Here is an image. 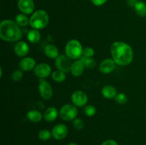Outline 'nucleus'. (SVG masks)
Returning a JSON list of instances; mask_svg holds the SVG:
<instances>
[{
    "label": "nucleus",
    "mask_w": 146,
    "mask_h": 145,
    "mask_svg": "<svg viewBox=\"0 0 146 145\" xmlns=\"http://www.w3.org/2000/svg\"><path fill=\"white\" fill-rule=\"evenodd\" d=\"M112 59L117 65L125 66L132 63L133 60V51L131 45L123 41H115L111 47Z\"/></svg>",
    "instance_id": "nucleus-1"
},
{
    "label": "nucleus",
    "mask_w": 146,
    "mask_h": 145,
    "mask_svg": "<svg viewBox=\"0 0 146 145\" xmlns=\"http://www.w3.org/2000/svg\"><path fill=\"white\" fill-rule=\"evenodd\" d=\"M0 37L7 42L19 41L22 37V31L16 21L10 19L3 20L0 24Z\"/></svg>",
    "instance_id": "nucleus-2"
},
{
    "label": "nucleus",
    "mask_w": 146,
    "mask_h": 145,
    "mask_svg": "<svg viewBox=\"0 0 146 145\" xmlns=\"http://www.w3.org/2000/svg\"><path fill=\"white\" fill-rule=\"evenodd\" d=\"M49 17L46 11L38 10L34 11L29 18V25L34 29L41 30L48 25Z\"/></svg>",
    "instance_id": "nucleus-3"
},
{
    "label": "nucleus",
    "mask_w": 146,
    "mask_h": 145,
    "mask_svg": "<svg viewBox=\"0 0 146 145\" xmlns=\"http://www.w3.org/2000/svg\"><path fill=\"white\" fill-rule=\"evenodd\" d=\"M83 47L81 44L76 39H71L65 45V54L71 60H77L82 57Z\"/></svg>",
    "instance_id": "nucleus-4"
},
{
    "label": "nucleus",
    "mask_w": 146,
    "mask_h": 145,
    "mask_svg": "<svg viewBox=\"0 0 146 145\" xmlns=\"http://www.w3.org/2000/svg\"><path fill=\"white\" fill-rule=\"evenodd\" d=\"M78 115V109L74 104H66L59 110V117L65 121H71L76 119Z\"/></svg>",
    "instance_id": "nucleus-5"
},
{
    "label": "nucleus",
    "mask_w": 146,
    "mask_h": 145,
    "mask_svg": "<svg viewBox=\"0 0 146 145\" xmlns=\"http://www.w3.org/2000/svg\"><path fill=\"white\" fill-rule=\"evenodd\" d=\"M72 64L73 63L71 62V59L68 58L66 54L65 55L61 54L55 59V65L58 70L64 71L65 72L71 71Z\"/></svg>",
    "instance_id": "nucleus-6"
},
{
    "label": "nucleus",
    "mask_w": 146,
    "mask_h": 145,
    "mask_svg": "<svg viewBox=\"0 0 146 145\" xmlns=\"http://www.w3.org/2000/svg\"><path fill=\"white\" fill-rule=\"evenodd\" d=\"M38 92L41 98L46 100H48L53 96V90L51 85L47 81L42 80L40 82L38 87Z\"/></svg>",
    "instance_id": "nucleus-7"
},
{
    "label": "nucleus",
    "mask_w": 146,
    "mask_h": 145,
    "mask_svg": "<svg viewBox=\"0 0 146 145\" xmlns=\"http://www.w3.org/2000/svg\"><path fill=\"white\" fill-rule=\"evenodd\" d=\"M71 101L76 107H84L88 102V96L84 92L76 90L71 95Z\"/></svg>",
    "instance_id": "nucleus-8"
},
{
    "label": "nucleus",
    "mask_w": 146,
    "mask_h": 145,
    "mask_svg": "<svg viewBox=\"0 0 146 145\" xmlns=\"http://www.w3.org/2000/svg\"><path fill=\"white\" fill-rule=\"evenodd\" d=\"M34 72L38 78H45L51 74V68L48 64L42 63L36 65L34 69Z\"/></svg>",
    "instance_id": "nucleus-9"
},
{
    "label": "nucleus",
    "mask_w": 146,
    "mask_h": 145,
    "mask_svg": "<svg viewBox=\"0 0 146 145\" xmlns=\"http://www.w3.org/2000/svg\"><path fill=\"white\" fill-rule=\"evenodd\" d=\"M68 128L64 124H58L55 125L51 130L52 136L56 140L64 139L68 134Z\"/></svg>",
    "instance_id": "nucleus-10"
},
{
    "label": "nucleus",
    "mask_w": 146,
    "mask_h": 145,
    "mask_svg": "<svg viewBox=\"0 0 146 145\" xmlns=\"http://www.w3.org/2000/svg\"><path fill=\"white\" fill-rule=\"evenodd\" d=\"M18 8L24 14H31L34 12L35 5L33 0H19Z\"/></svg>",
    "instance_id": "nucleus-11"
},
{
    "label": "nucleus",
    "mask_w": 146,
    "mask_h": 145,
    "mask_svg": "<svg viewBox=\"0 0 146 145\" xmlns=\"http://www.w3.org/2000/svg\"><path fill=\"white\" fill-rule=\"evenodd\" d=\"M115 65L116 63L112 58H106L101 61L98 68L100 72L102 73L110 74L115 69Z\"/></svg>",
    "instance_id": "nucleus-12"
},
{
    "label": "nucleus",
    "mask_w": 146,
    "mask_h": 145,
    "mask_svg": "<svg viewBox=\"0 0 146 145\" xmlns=\"http://www.w3.org/2000/svg\"><path fill=\"white\" fill-rule=\"evenodd\" d=\"M36 61L31 57H24L20 61L19 66L22 71H30L36 67Z\"/></svg>",
    "instance_id": "nucleus-13"
},
{
    "label": "nucleus",
    "mask_w": 146,
    "mask_h": 145,
    "mask_svg": "<svg viewBox=\"0 0 146 145\" xmlns=\"http://www.w3.org/2000/svg\"><path fill=\"white\" fill-rule=\"evenodd\" d=\"M29 51V47L25 41H18L14 45V53L19 57H25Z\"/></svg>",
    "instance_id": "nucleus-14"
},
{
    "label": "nucleus",
    "mask_w": 146,
    "mask_h": 145,
    "mask_svg": "<svg viewBox=\"0 0 146 145\" xmlns=\"http://www.w3.org/2000/svg\"><path fill=\"white\" fill-rule=\"evenodd\" d=\"M101 94L106 99L115 98V97L117 95L116 88L111 85H104L101 89Z\"/></svg>",
    "instance_id": "nucleus-15"
},
{
    "label": "nucleus",
    "mask_w": 146,
    "mask_h": 145,
    "mask_svg": "<svg viewBox=\"0 0 146 145\" xmlns=\"http://www.w3.org/2000/svg\"><path fill=\"white\" fill-rule=\"evenodd\" d=\"M58 115H59V112H58L56 108L54 107H49L46 109L43 116L44 119L47 122H54Z\"/></svg>",
    "instance_id": "nucleus-16"
},
{
    "label": "nucleus",
    "mask_w": 146,
    "mask_h": 145,
    "mask_svg": "<svg viewBox=\"0 0 146 145\" xmlns=\"http://www.w3.org/2000/svg\"><path fill=\"white\" fill-rule=\"evenodd\" d=\"M84 69H85V67H84V64L81 62V60H79V61L73 62L72 66H71V71L70 72H71V74L74 76L78 77L82 75L84 71Z\"/></svg>",
    "instance_id": "nucleus-17"
},
{
    "label": "nucleus",
    "mask_w": 146,
    "mask_h": 145,
    "mask_svg": "<svg viewBox=\"0 0 146 145\" xmlns=\"http://www.w3.org/2000/svg\"><path fill=\"white\" fill-rule=\"evenodd\" d=\"M44 53L48 58L56 59L59 55L58 49L54 44H47L44 48Z\"/></svg>",
    "instance_id": "nucleus-18"
},
{
    "label": "nucleus",
    "mask_w": 146,
    "mask_h": 145,
    "mask_svg": "<svg viewBox=\"0 0 146 145\" xmlns=\"http://www.w3.org/2000/svg\"><path fill=\"white\" fill-rule=\"evenodd\" d=\"M27 118L30 122H34V123H38L40 121H41L42 118H44V116L38 110L32 109L27 112Z\"/></svg>",
    "instance_id": "nucleus-19"
},
{
    "label": "nucleus",
    "mask_w": 146,
    "mask_h": 145,
    "mask_svg": "<svg viewBox=\"0 0 146 145\" xmlns=\"http://www.w3.org/2000/svg\"><path fill=\"white\" fill-rule=\"evenodd\" d=\"M27 39L31 44H37L41 39V34L38 30L31 29L27 34Z\"/></svg>",
    "instance_id": "nucleus-20"
},
{
    "label": "nucleus",
    "mask_w": 146,
    "mask_h": 145,
    "mask_svg": "<svg viewBox=\"0 0 146 145\" xmlns=\"http://www.w3.org/2000/svg\"><path fill=\"white\" fill-rule=\"evenodd\" d=\"M134 9L137 15L139 16H146V4L143 1H137L134 6Z\"/></svg>",
    "instance_id": "nucleus-21"
},
{
    "label": "nucleus",
    "mask_w": 146,
    "mask_h": 145,
    "mask_svg": "<svg viewBox=\"0 0 146 145\" xmlns=\"http://www.w3.org/2000/svg\"><path fill=\"white\" fill-rule=\"evenodd\" d=\"M15 21L20 27H26L29 24V19L26 14L23 13L17 14L15 18Z\"/></svg>",
    "instance_id": "nucleus-22"
},
{
    "label": "nucleus",
    "mask_w": 146,
    "mask_h": 145,
    "mask_svg": "<svg viewBox=\"0 0 146 145\" xmlns=\"http://www.w3.org/2000/svg\"><path fill=\"white\" fill-rule=\"evenodd\" d=\"M51 77H52V79L56 82H64L66 78L65 72L60 71V70H57V71L53 72L51 74Z\"/></svg>",
    "instance_id": "nucleus-23"
},
{
    "label": "nucleus",
    "mask_w": 146,
    "mask_h": 145,
    "mask_svg": "<svg viewBox=\"0 0 146 145\" xmlns=\"http://www.w3.org/2000/svg\"><path fill=\"white\" fill-rule=\"evenodd\" d=\"M81 62L84 64L85 68H88V69H91V68H94L96 65V63L95 60L93 59L92 58H85V57H82L81 58Z\"/></svg>",
    "instance_id": "nucleus-24"
},
{
    "label": "nucleus",
    "mask_w": 146,
    "mask_h": 145,
    "mask_svg": "<svg viewBox=\"0 0 146 145\" xmlns=\"http://www.w3.org/2000/svg\"><path fill=\"white\" fill-rule=\"evenodd\" d=\"M52 136V134L48 129H41V131L38 132V139H41L42 141H47L51 138V136Z\"/></svg>",
    "instance_id": "nucleus-25"
},
{
    "label": "nucleus",
    "mask_w": 146,
    "mask_h": 145,
    "mask_svg": "<svg viewBox=\"0 0 146 145\" xmlns=\"http://www.w3.org/2000/svg\"><path fill=\"white\" fill-rule=\"evenodd\" d=\"M115 101L119 105H124L128 102V97L123 92L117 93L116 96L115 97Z\"/></svg>",
    "instance_id": "nucleus-26"
},
{
    "label": "nucleus",
    "mask_w": 146,
    "mask_h": 145,
    "mask_svg": "<svg viewBox=\"0 0 146 145\" xmlns=\"http://www.w3.org/2000/svg\"><path fill=\"white\" fill-rule=\"evenodd\" d=\"M84 113L88 117H93L96 114V108L92 105H87L84 108Z\"/></svg>",
    "instance_id": "nucleus-27"
},
{
    "label": "nucleus",
    "mask_w": 146,
    "mask_h": 145,
    "mask_svg": "<svg viewBox=\"0 0 146 145\" xmlns=\"http://www.w3.org/2000/svg\"><path fill=\"white\" fill-rule=\"evenodd\" d=\"M73 126L77 130H81L84 128L85 123L83 119H80V118H76L73 120Z\"/></svg>",
    "instance_id": "nucleus-28"
},
{
    "label": "nucleus",
    "mask_w": 146,
    "mask_h": 145,
    "mask_svg": "<svg viewBox=\"0 0 146 145\" xmlns=\"http://www.w3.org/2000/svg\"><path fill=\"white\" fill-rule=\"evenodd\" d=\"M95 55V51L91 47H86L83 49L82 56L85 58H92Z\"/></svg>",
    "instance_id": "nucleus-29"
},
{
    "label": "nucleus",
    "mask_w": 146,
    "mask_h": 145,
    "mask_svg": "<svg viewBox=\"0 0 146 145\" xmlns=\"http://www.w3.org/2000/svg\"><path fill=\"white\" fill-rule=\"evenodd\" d=\"M23 77V72L21 70H16L13 72L12 75H11V78L15 82H19L21 80Z\"/></svg>",
    "instance_id": "nucleus-30"
},
{
    "label": "nucleus",
    "mask_w": 146,
    "mask_h": 145,
    "mask_svg": "<svg viewBox=\"0 0 146 145\" xmlns=\"http://www.w3.org/2000/svg\"><path fill=\"white\" fill-rule=\"evenodd\" d=\"M108 0H92V3L95 6L99 7V6H102L103 4H105Z\"/></svg>",
    "instance_id": "nucleus-31"
},
{
    "label": "nucleus",
    "mask_w": 146,
    "mask_h": 145,
    "mask_svg": "<svg viewBox=\"0 0 146 145\" xmlns=\"http://www.w3.org/2000/svg\"><path fill=\"white\" fill-rule=\"evenodd\" d=\"M101 145H118V144L115 141L113 140V139H108V140H106L105 142H103Z\"/></svg>",
    "instance_id": "nucleus-32"
},
{
    "label": "nucleus",
    "mask_w": 146,
    "mask_h": 145,
    "mask_svg": "<svg viewBox=\"0 0 146 145\" xmlns=\"http://www.w3.org/2000/svg\"><path fill=\"white\" fill-rule=\"evenodd\" d=\"M137 1H138V0H128V5H129L130 7H134V6H135V4H136Z\"/></svg>",
    "instance_id": "nucleus-33"
},
{
    "label": "nucleus",
    "mask_w": 146,
    "mask_h": 145,
    "mask_svg": "<svg viewBox=\"0 0 146 145\" xmlns=\"http://www.w3.org/2000/svg\"><path fill=\"white\" fill-rule=\"evenodd\" d=\"M68 145H78V144H76V143H73V142H72V143L68 144Z\"/></svg>",
    "instance_id": "nucleus-34"
},
{
    "label": "nucleus",
    "mask_w": 146,
    "mask_h": 145,
    "mask_svg": "<svg viewBox=\"0 0 146 145\" xmlns=\"http://www.w3.org/2000/svg\"><path fill=\"white\" fill-rule=\"evenodd\" d=\"M89 1H92V0H89Z\"/></svg>",
    "instance_id": "nucleus-35"
}]
</instances>
